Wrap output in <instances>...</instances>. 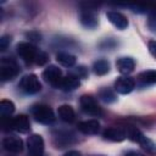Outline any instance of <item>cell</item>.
I'll return each mask as SVG.
<instances>
[{
  "label": "cell",
  "instance_id": "obj_27",
  "mask_svg": "<svg viewBox=\"0 0 156 156\" xmlns=\"http://www.w3.org/2000/svg\"><path fill=\"white\" fill-rule=\"evenodd\" d=\"M72 76H74L77 78H85L88 76V71L84 66H78V67H76L74 74H72Z\"/></svg>",
  "mask_w": 156,
  "mask_h": 156
},
{
  "label": "cell",
  "instance_id": "obj_20",
  "mask_svg": "<svg viewBox=\"0 0 156 156\" xmlns=\"http://www.w3.org/2000/svg\"><path fill=\"white\" fill-rule=\"evenodd\" d=\"M93 71L95 74L98 76H104L106 74L108 71H110V63L105 58H100V60H96L93 65Z\"/></svg>",
  "mask_w": 156,
  "mask_h": 156
},
{
  "label": "cell",
  "instance_id": "obj_7",
  "mask_svg": "<svg viewBox=\"0 0 156 156\" xmlns=\"http://www.w3.org/2000/svg\"><path fill=\"white\" fill-rule=\"evenodd\" d=\"M43 78L45 79V82L50 83L51 85H54L55 88H58V84L62 79V72L61 69L55 66V65H50L48 66L44 72H43Z\"/></svg>",
  "mask_w": 156,
  "mask_h": 156
},
{
  "label": "cell",
  "instance_id": "obj_8",
  "mask_svg": "<svg viewBox=\"0 0 156 156\" xmlns=\"http://www.w3.org/2000/svg\"><path fill=\"white\" fill-rule=\"evenodd\" d=\"M134 88H135V82H134V79L130 78V77H127V76L119 77V78H117V80L115 82V90H116L117 93H119V94H123V95L129 94Z\"/></svg>",
  "mask_w": 156,
  "mask_h": 156
},
{
  "label": "cell",
  "instance_id": "obj_21",
  "mask_svg": "<svg viewBox=\"0 0 156 156\" xmlns=\"http://www.w3.org/2000/svg\"><path fill=\"white\" fill-rule=\"evenodd\" d=\"M56 60L65 67H72L76 63V56L68 52H58Z\"/></svg>",
  "mask_w": 156,
  "mask_h": 156
},
{
  "label": "cell",
  "instance_id": "obj_16",
  "mask_svg": "<svg viewBox=\"0 0 156 156\" xmlns=\"http://www.w3.org/2000/svg\"><path fill=\"white\" fill-rule=\"evenodd\" d=\"M116 66L121 73L128 74V73L133 72V69L135 67V61L132 57H119L116 62Z\"/></svg>",
  "mask_w": 156,
  "mask_h": 156
},
{
  "label": "cell",
  "instance_id": "obj_22",
  "mask_svg": "<svg viewBox=\"0 0 156 156\" xmlns=\"http://www.w3.org/2000/svg\"><path fill=\"white\" fill-rule=\"evenodd\" d=\"M139 80L143 85L156 83V71L149 69V71H145V72L140 73L139 74Z\"/></svg>",
  "mask_w": 156,
  "mask_h": 156
},
{
  "label": "cell",
  "instance_id": "obj_13",
  "mask_svg": "<svg viewBox=\"0 0 156 156\" xmlns=\"http://www.w3.org/2000/svg\"><path fill=\"white\" fill-rule=\"evenodd\" d=\"M102 136L107 140H111V141H122L126 139L127 135H126L124 129L118 128V127H111V128H107L104 130Z\"/></svg>",
  "mask_w": 156,
  "mask_h": 156
},
{
  "label": "cell",
  "instance_id": "obj_24",
  "mask_svg": "<svg viewBox=\"0 0 156 156\" xmlns=\"http://www.w3.org/2000/svg\"><path fill=\"white\" fill-rule=\"evenodd\" d=\"M99 98L104 101V102H107V104H111L113 101H116V94L113 93V90H111L110 88H102L100 89L99 91Z\"/></svg>",
  "mask_w": 156,
  "mask_h": 156
},
{
  "label": "cell",
  "instance_id": "obj_2",
  "mask_svg": "<svg viewBox=\"0 0 156 156\" xmlns=\"http://www.w3.org/2000/svg\"><path fill=\"white\" fill-rule=\"evenodd\" d=\"M18 73V66L12 58H2L0 63V79L1 82L15 78Z\"/></svg>",
  "mask_w": 156,
  "mask_h": 156
},
{
  "label": "cell",
  "instance_id": "obj_32",
  "mask_svg": "<svg viewBox=\"0 0 156 156\" xmlns=\"http://www.w3.org/2000/svg\"><path fill=\"white\" fill-rule=\"evenodd\" d=\"M124 156H144V155L140 154V152H138V151H128Z\"/></svg>",
  "mask_w": 156,
  "mask_h": 156
},
{
  "label": "cell",
  "instance_id": "obj_6",
  "mask_svg": "<svg viewBox=\"0 0 156 156\" xmlns=\"http://www.w3.org/2000/svg\"><path fill=\"white\" fill-rule=\"evenodd\" d=\"M29 156H41L44 152V140L38 134H32L27 140Z\"/></svg>",
  "mask_w": 156,
  "mask_h": 156
},
{
  "label": "cell",
  "instance_id": "obj_9",
  "mask_svg": "<svg viewBox=\"0 0 156 156\" xmlns=\"http://www.w3.org/2000/svg\"><path fill=\"white\" fill-rule=\"evenodd\" d=\"M2 146L6 151L12 152V154H18L23 150V141L21 138L15 136V135H10L4 138L2 140Z\"/></svg>",
  "mask_w": 156,
  "mask_h": 156
},
{
  "label": "cell",
  "instance_id": "obj_4",
  "mask_svg": "<svg viewBox=\"0 0 156 156\" xmlns=\"http://www.w3.org/2000/svg\"><path fill=\"white\" fill-rule=\"evenodd\" d=\"M20 88L27 94H37L41 89V84L35 74H27L22 77L20 82Z\"/></svg>",
  "mask_w": 156,
  "mask_h": 156
},
{
  "label": "cell",
  "instance_id": "obj_29",
  "mask_svg": "<svg viewBox=\"0 0 156 156\" xmlns=\"http://www.w3.org/2000/svg\"><path fill=\"white\" fill-rule=\"evenodd\" d=\"M149 51L156 58V40H150L149 41Z\"/></svg>",
  "mask_w": 156,
  "mask_h": 156
},
{
  "label": "cell",
  "instance_id": "obj_10",
  "mask_svg": "<svg viewBox=\"0 0 156 156\" xmlns=\"http://www.w3.org/2000/svg\"><path fill=\"white\" fill-rule=\"evenodd\" d=\"M80 22H82V24L84 27L91 28V29L95 28L98 26V23H99L98 16H96L95 11L91 10V9H84V10H82V12H80Z\"/></svg>",
  "mask_w": 156,
  "mask_h": 156
},
{
  "label": "cell",
  "instance_id": "obj_17",
  "mask_svg": "<svg viewBox=\"0 0 156 156\" xmlns=\"http://www.w3.org/2000/svg\"><path fill=\"white\" fill-rule=\"evenodd\" d=\"M54 140H55V144L57 145V147H65L73 143L74 135L71 132H57L54 135Z\"/></svg>",
  "mask_w": 156,
  "mask_h": 156
},
{
  "label": "cell",
  "instance_id": "obj_30",
  "mask_svg": "<svg viewBox=\"0 0 156 156\" xmlns=\"http://www.w3.org/2000/svg\"><path fill=\"white\" fill-rule=\"evenodd\" d=\"M27 37L30 38V40H33V41H39V40H40V34H38L37 32L27 33Z\"/></svg>",
  "mask_w": 156,
  "mask_h": 156
},
{
  "label": "cell",
  "instance_id": "obj_12",
  "mask_svg": "<svg viewBox=\"0 0 156 156\" xmlns=\"http://www.w3.org/2000/svg\"><path fill=\"white\" fill-rule=\"evenodd\" d=\"M11 128L20 132V133H27L30 129V124H29V119L27 116L24 115H20L16 116L15 118L11 119Z\"/></svg>",
  "mask_w": 156,
  "mask_h": 156
},
{
  "label": "cell",
  "instance_id": "obj_25",
  "mask_svg": "<svg viewBox=\"0 0 156 156\" xmlns=\"http://www.w3.org/2000/svg\"><path fill=\"white\" fill-rule=\"evenodd\" d=\"M147 27L151 32H156V4H151V9L149 11Z\"/></svg>",
  "mask_w": 156,
  "mask_h": 156
},
{
  "label": "cell",
  "instance_id": "obj_15",
  "mask_svg": "<svg viewBox=\"0 0 156 156\" xmlns=\"http://www.w3.org/2000/svg\"><path fill=\"white\" fill-rule=\"evenodd\" d=\"M79 85H80L79 78H77L74 76H67V77L61 79L57 89H61L63 91H72V90L77 89Z\"/></svg>",
  "mask_w": 156,
  "mask_h": 156
},
{
  "label": "cell",
  "instance_id": "obj_18",
  "mask_svg": "<svg viewBox=\"0 0 156 156\" xmlns=\"http://www.w3.org/2000/svg\"><path fill=\"white\" fill-rule=\"evenodd\" d=\"M57 113H58L60 119L63 122H67V123H72L74 121V117H76L74 110L69 105H61L57 108Z\"/></svg>",
  "mask_w": 156,
  "mask_h": 156
},
{
  "label": "cell",
  "instance_id": "obj_28",
  "mask_svg": "<svg viewBox=\"0 0 156 156\" xmlns=\"http://www.w3.org/2000/svg\"><path fill=\"white\" fill-rule=\"evenodd\" d=\"M10 41H11V38L9 35H2L1 39H0V50L1 51H5L7 49Z\"/></svg>",
  "mask_w": 156,
  "mask_h": 156
},
{
  "label": "cell",
  "instance_id": "obj_1",
  "mask_svg": "<svg viewBox=\"0 0 156 156\" xmlns=\"http://www.w3.org/2000/svg\"><path fill=\"white\" fill-rule=\"evenodd\" d=\"M32 115L35 121H38L39 123H43V124H51L55 121V113H54L52 108L44 104L33 106Z\"/></svg>",
  "mask_w": 156,
  "mask_h": 156
},
{
  "label": "cell",
  "instance_id": "obj_19",
  "mask_svg": "<svg viewBox=\"0 0 156 156\" xmlns=\"http://www.w3.org/2000/svg\"><path fill=\"white\" fill-rule=\"evenodd\" d=\"M147 154H150V155H156V144L151 140V139H149L147 136H145L143 133H141V135L139 136V139H138V141H136Z\"/></svg>",
  "mask_w": 156,
  "mask_h": 156
},
{
  "label": "cell",
  "instance_id": "obj_11",
  "mask_svg": "<svg viewBox=\"0 0 156 156\" xmlns=\"http://www.w3.org/2000/svg\"><path fill=\"white\" fill-rule=\"evenodd\" d=\"M106 17H107V20H108L115 27H117V28L121 29V30H123V29H126V28L128 27V20H127V17H126L124 15H122L121 12H117V11H108V12L106 13Z\"/></svg>",
  "mask_w": 156,
  "mask_h": 156
},
{
  "label": "cell",
  "instance_id": "obj_3",
  "mask_svg": "<svg viewBox=\"0 0 156 156\" xmlns=\"http://www.w3.org/2000/svg\"><path fill=\"white\" fill-rule=\"evenodd\" d=\"M80 108L83 112H85L87 115H90V116H95V117H99L102 115V110L101 107L99 106V104L96 102V100L90 96V95H83L80 98Z\"/></svg>",
  "mask_w": 156,
  "mask_h": 156
},
{
  "label": "cell",
  "instance_id": "obj_23",
  "mask_svg": "<svg viewBox=\"0 0 156 156\" xmlns=\"http://www.w3.org/2000/svg\"><path fill=\"white\" fill-rule=\"evenodd\" d=\"M15 112V104L11 100H1L0 102V113L2 117H7Z\"/></svg>",
  "mask_w": 156,
  "mask_h": 156
},
{
  "label": "cell",
  "instance_id": "obj_26",
  "mask_svg": "<svg viewBox=\"0 0 156 156\" xmlns=\"http://www.w3.org/2000/svg\"><path fill=\"white\" fill-rule=\"evenodd\" d=\"M46 61H48V55L44 52V51H38V54H37V57H35V63L37 65H39V66H41V65H44V63H46Z\"/></svg>",
  "mask_w": 156,
  "mask_h": 156
},
{
  "label": "cell",
  "instance_id": "obj_14",
  "mask_svg": "<svg viewBox=\"0 0 156 156\" xmlns=\"http://www.w3.org/2000/svg\"><path fill=\"white\" fill-rule=\"evenodd\" d=\"M78 129L87 135H94L98 134L99 129H100V123L96 119H88V121H83L78 124Z\"/></svg>",
  "mask_w": 156,
  "mask_h": 156
},
{
  "label": "cell",
  "instance_id": "obj_31",
  "mask_svg": "<svg viewBox=\"0 0 156 156\" xmlns=\"http://www.w3.org/2000/svg\"><path fill=\"white\" fill-rule=\"evenodd\" d=\"M63 156H80V152L79 151H76V150H71V151L66 152Z\"/></svg>",
  "mask_w": 156,
  "mask_h": 156
},
{
  "label": "cell",
  "instance_id": "obj_5",
  "mask_svg": "<svg viewBox=\"0 0 156 156\" xmlns=\"http://www.w3.org/2000/svg\"><path fill=\"white\" fill-rule=\"evenodd\" d=\"M38 51L39 50H37V48L33 44H30V43L23 41V43H20L17 45V54L27 63H30V62H34L35 61V57H37Z\"/></svg>",
  "mask_w": 156,
  "mask_h": 156
}]
</instances>
